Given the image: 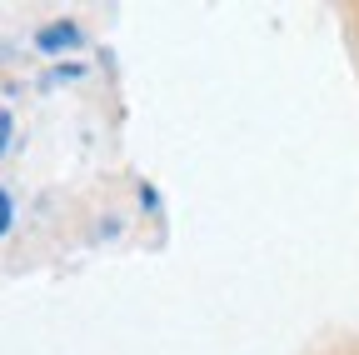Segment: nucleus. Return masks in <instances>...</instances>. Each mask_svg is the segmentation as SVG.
<instances>
[{
	"instance_id": "3",
	"label": "nucleus",
	"mask_w": 359,
	"mask_h": 355,
	"mask_svg": "<svg viewBox=\"0 0 359 355\" xmlns=\"http://www.w3.org/2000/svg\"><path fill=\"white\" fill-rule=\"evenodd\" d=\"M6 141H11V115H0V150H6Z\"/></svg>"
},
{
	"instance_id": "2",
	"label": "nucleus",
	"mask_w": 359,
	"mask_h": 355,
	"mask_svg": "<svg viewBox=\"0 0 359 355\" xmlns=\"http://www.w3.org/2000/svg\"><path fill=\"white\" fill-rule=\"evenodd\" d=\"M6 231H11V195L0 191V235H6Z\"/></svg>"
},
{
	"instance_id": "1",
	"label": "nucleus",
	"mask_w": 359,
	"mask_h": 355,
	"mask_svg": "<svg viewBox=\"0 0 359 355\" xmlns=\"http://www.w3.org/2000/svg\"><path fill=\"white\" fill-rule=\"evenodd\" d=\"M35 46H40L45 56H55V51H75V46H80V25L55 20V25H45V30L35 35Z\"/></svg>"
}]
</instances>
